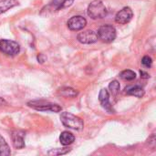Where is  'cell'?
Wrapping results in <instances>:
<instances>
[{"mask_svg": "<svg viewBox=\"0 0 156 156\" xmlns=\"http://www.w3.org/2000/svg\"><path fill=\"white\" fill-rule=\"evenodd\" d=\"M60 121H61V123L65 127L75 130V131H80L84 127V122L80 117L68 112H61Z\"/></svg>", "mask_w": 156, "mask_h": 156, "instance_id": "cell-1", "label": "cell"}, {"mask_svg": "<svg viewBox=\"0 0 156 156\" xmlns=\"http://www.w3.org/2000/svg\"><path fill=\"white\" fill-rule=\"evenodd\" d=\"M87 13L88 16L92 19H101L107 16L108 10L102 1L94 0L89 5Z\"/></svg>", "mask_w": 156, "mask_h": 156, "instance_id": "cell-2", "label": "cell"}, {"mask_svg": "<svg viewBox=\"0 0 156 156\" xmlns=\"http://www.w3.org/2000/svg\"><path fill=\"white\" fill-rule=\"evenodd\" d=\"M27 106L39 111V112H59L62 111V108L55 103H51L46 101H32L27 102Z\"/></svg>", "mask_w": 156, "mask_h": 156, "instance_id": "cell-3", "label": "cell"}, {"mask_svg": "<svg viewBox=\"0 0 156 156\" xmlns=\"http://www.w3.org/2000/svg\"><path fill=\"white\" fill-rule=\"evenodd\" d=\"M99 39H101L104 43H112L115 40L117 32L116 28L112 25H103L100 27L98 32H97Z\"/></svg>", "mask_w": 156, "mask_h": 156, "instance_id": "cell-4", "label": "cell"}, {"mask_svg": "<svg viewBox=\"0 0 156 156\" xmlns=\"http://www.w3.org/2000/svg\"><path fill=\"white\" fill-rule=\"evenodd\" d=\"M0 51L8 57H15L20 52V46L16 41L9 39H1Z\"/></svg>", "mask_w": 156, "mask_h": 156, "instance_id": "cell-5", "label": "cell"}, {"mask_svg": "<svg viewBox=\"0 0 156 156\" xmlns=\"http://www.w3.org/2000/svg\"><path fill=\"white\" fill-rule=\"evenodd\" d=\"M77 39L81 44L90 45V44L96 43L99 39V37H98L97 32L90 30V29H88V30H85V31L79 33L77 36Z\"/></svg>", "mask_w": 156, "mask_h": 156, "instance_id": "cell-6", "label": "cell"}, {"mask_svg": "<svg viewBox=\"0 0 156 156\" xmlns=\"http://www.w3.org/2000/svg\"><path fill=\"white\" fill-rule=\"evenodd\" d=\"M133 16V12L131 7L125 6L122 10H120L115 16V22L120 25L128 24Z\"/></svg>", "mask_w": 156, "mask_h": 156, "instance_id": "cell-7", "label": "cell"}, {"mask_svg": "<svg viewBox=\"0 0 156 156\" xmlns=\"http://www.w3.org/2000/svg\"><path fill=\"white\" fill-rule=\"evenodd\" d=\"M67 25L69 29L72 31H80L86 27L87 20L82 16H74L69 19Z\"/></svg>", "mask_w": 156, "mask_h": 156, "instance_id": "cell-8", "label": "cell"}, {"mask_svg": "<svg viewBox=\"0 0 156 156\" xmlns=\"http://www.w3.org/2000/svg\"><path fill=\"white\" fill-rule=\"evenodd\" d=\"M99 101L101 102V105L102 108L107 111L109 113H112L113 110L110 102V94L109 91L106 89H101L100 93H99Z\"/></svg>", "mask_w": 156, "mask_h": 156, "instance_id": "cell-9", "label": "cell"}, {"mask_svg": "<svg viewBox=\"0 0 156 156\" xmlns=\"http://www.w3.org/2000/svg\"><path fill=\"white\" fill-rule=\"evenodd\" d=\"M24 137H25V133L21 131L12 132V133H11L12 143L16 149H23L26 146Z\"/></svg>", "mask_w": 156, "mask_h": 156, "instance_id": "cell-10", "label": "cell"}, {"mask_svg": "<svg viewBox=\"0 0 156 156\" xmlns=\"http://www.w3.org/2000/svg\"><path fill=\"white\" fill-rule=\"evenodd\" d=\"M74 141H75V136L68 131L62 132L59 135V142L64 146H69L72 144Z\"/></svg>", "mask_w": 156, "mask_h": 156, "instance_id": "cell-11", "label": "cell"}, {"mask_svg": "<svg viewBox=\"0 0 156 156\" xmlns=\"http://www.w3.org/2000/svg\"><path fill=\"white\" fill-rule=\"evenodd\" d=\"M58 95L65 97V98H75L79 94V92L76 90L69 88V87H62L58 90Z\"/></svg>", "mask_w": 156, "mask_h": 156, "instance_id": "cell-12", "label": "cell"}, {"mask_svg": "<svg viewBox=\"0 0 156 156\" xmlns=\"http://www.w3.org/2000/svg\"><path fill=\"white\" fill-rule=\"evenodd\" d=\"M18 5V2L16 0H2L0 1V15L2 13L6 12L7 10L15 7Z\"/></svg>", "mask_w": 156, "mask_h": 156, "instance_id": "cell-13", "label": "cell"}, {"mask_svg": "<svg viewBox=\"0 0 156 156\" xmlns=\"http://www.w3.org/2000/svg\"><path fill=\"white\" fill-rule=\"evenodd\" d=\"M126 93L128 95H132L137 98H142L144 95V90L140 87V86H134V87H131L126 89Z\"/></svg>", "mask_w": 156, "mask_h": 156, "instance_id": "cell-14", "label": "cell"}, {"mask_svg": "<svg viewBox=\"0 0 156 156\" xmlns=\"http://www.w3.org/2000/svg\"><path fill=\"white\" fill-rule=\"evenodd\" d=\"M10 154V147L8 146L5 138L2 135H0V156H8Z\"/></svg>", "mask_w": 156, "mask_h": 156, "instance_id": "cell-15", "label": "cell"}, {"mask_svg": "<svg viewBox=\"0 0 156 156\" xmlns=\"http://www.w3.org/2000/svg\"><path fill=\"white\" fill-rule=\"evenodd\" d=\"M120 77L123 80L132 81V80L136 79V73L134 71L131 70V69H125V70H123V71H122L120 73Z\"/></svg>", "mask_w": 156, "mask_h": 156, "instance_id": "cell-16", "label": "cell"}, {"mask_svg": "<svg viewBox=\"0 0 156 156\" xmlns=\"http://www.w3.org/2000/svg\"><path fill=\"white\" fill-rule=\"evenodd\" d=\"M71 151L70 148L69 147H64V148H56V149H52L50 150L48 154L49 155H64V154H69V152Z\"/></svg>", "mask_w": 156, "mask_h": 156, "instance_id": "cell-17", "label": "cell"}, {"mask_svg": "<svg viewBox=\"0 0 156 156\" xmlns=\"http://www.w3.org/2000/svg\"><path fill=\"white\" fill-rule=\"evenodd\" d=\"M120 87H121V86H120V83H119V81L116 80H112V81L109 84V90H110L111 93H112L113 96H115V95L118 94V92L120 91Z\"/></svg>", "mask_w": 156, "mask_h": 156, "instance_id": "cell-18", "label": "cell"}, {"mask_svg": "<svg viewBox=\"0 0 156 156\" xmlns=\"http://www.w3.org/2000/svg\"><path fill=\"white\" fill-rule=\"evenodd\" d=\"M142 65L146 68V69H150L153 65V59L151 57L149 56H144L142 59Z\"/></svg>", "mask_w": 156, "mask_h": 156, "instance_id": "cell-19", "label": "cell"}, {"mask_svg": "<svg viewBox=\"0 0 156 156\" xmlns=\"http://www.w3.org/2000/svg\"><path fill=\"white\" fill-rule=\"evenodd\" d=\"M64 0H53L48 6H51L52 10H60Z\"/></svg>", "mask_w": 156, "mask_h": 156, "instance_id": "cell-20", "label": "cell"}, {"mask_svg": "<svg viewBox=\"0 0 156 156\" xmlns=\"http://www.w3.org/2000/svg\"><path fill=\"white\" fill-rule=\"evenodd\" d=\"M73 2H74V0H64L62 3V5H61V9L68 7V6H70L73 4Z\"/></svg>", "mask_w": 156, "mask_h": 156, "instance_id": "cell-21", "label": "cell"}, {"mask_svg": "<svg viewBox=\"0 0 156 156\" xmlns=\"http://www.w3.org/2000/svg\"><path fill=\"white\" fill-rule=\"evenodd\" d=\"M140 74H141V78H143V79H148V78H150V75L147 72H145L144 70H141L140 71Z\"/></svg>", "mask_w": 156, "mask_h": 156, "instance_id": "cell-22", "label": "cell"}, {"mask_svg": "<svg viewBox=\"0 0 156 156\" xmlns=\"http://www.w3.org/2000/svg\"><path fill=\"white\" fill-rule=\"evenodd\" d=\"M45 59H46V58H45V56H44L43 54H38V55H37V60H38V62L44 63Z\"/></svg>", "mask_w": 156, "mask_h": 156, "instance_id": "cell-23", "label": "cell"}, {"mask_svg": "<svg viewBox=\"0 0 156 156\" xmlns=\"http://www.w3.org/2000/svg\"><path fill=\"white\" fill-rule=\"evenodd\" d=\"M4 104H6V102H5V101L4 99H2V98H0V106H2V105H4Z\"/></svg>", "mask_w": 156, "mask_h": 156, "instance_id": "cell-24", "label": "cell"}]
</instances>
